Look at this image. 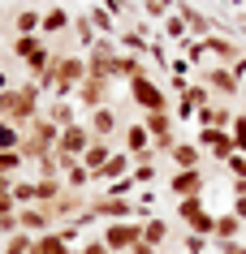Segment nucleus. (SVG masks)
<instances>
[{
  "mask_svg": "<svg viewBox=\"0 0 246 254\" xmlns=\"http://www.w3.org/2000/svg\"><path fill=\"white\" fill-rule=\"evenodd\" d=\"M22 164H26V155H22V151H0V177H13Z\"/></svg>",
  "mask_w": 246,
  "mask_h": 254,
  "instance_id": "39",
  "label": "nucleus"
},
{
  "mask_svg": "<svg viewBox=\"0 0 246 254\" xmlns=\"http://www.w3.org/2000/svg\"><path fill=\"white\" fill-rule=\"evenodd\" d=\"M69 35H74V43L82 48V56H86V52H91V48L99 43V30L91 26V17H86V13H82V17H74V26H69Z\"/></svg>",
  "mask_w": 246,
  "mask_h": 254,
  "instance_id": "23",
  "label": "nucleus"
},
{
  "mask_svg": "<svg viewBox=\"0 0 246 254\" xmlns=\"http://www.w3.org/2000/svg\"><path fill=\"white\" fill-rule=\"evenodd\" d=\"M229 69H233V73H238V82H242V78H246V56H242V61H233Z\"/></svg>",
  "mask_w": 246,
  "mask_h": 254,
  "instance_id": "51",
  "label": "nucleus"
},
{
  "mask_svg": "<svg viewBox=\"0 0 246 254\" xmlns=\"http://www.w3.org/2000/svg\"><path fill=\"white\" fill-rule=\"evenodd\" d=\"M99 4H104V9H108L112 17H125V22H130V17L138 13V0H99Z\"/></svg>",
  "mask_w": 246,
  "mask_h": 254,
  "instance_id": "38",
  "label": "nucleus"
},
{
  "mask_svg": "<svg viewBox=\"0 0 246 254\" xmlns=\"http://www.w3.org/2000/svg\"><path fill=\"white\" fill-rule=\"evenodd\" d=\"M242 220H238V215L233 211H225V215H216V228H212V241H238L242 237Z\"/></svg>",
  "mask_w": 246,
  "mask_h": 254,
  "instance_id": "26",
  "label": "nucleus"
},
{
  "mask_svg": "<svg viewBox=\"0 0 246 254\" xmlns=\"http://www.w3.org/2000/svg\"><path fill=\"white\" fill-rule=\"evenodd\" d=\"M13 56L30 69V78H35V82H39L43 73H48V65L56 61V52L39 39V35H13Z\"/></svg>",
  "mask_w": 246,
  "mask_h": 254,
  "instance_id": "3",
  "label": "nucleus"
},
{
  "mask_svg": "<svg viewBox=\"0 0 246 254\" xmlns=\"http://www.w3.org/2000/svg\"><path fill=\"white\" fill-rule=\"evenodd\" d=\"M99 241H104L112 254H130L138 241H143V224H138V220H117V224H104Z\"/></svg>",
  "mask_w": 246,
  "mask_h": 254,
  "instance_id": "5",
  "label": "nucleus"
},
{
  "mask_svg": "<svg viewBox=\"0 0 246 254\" xmlns=\"http://www.w3.org/2000/svg\"><path fill=\"white\" fill-rule=\"evenodd\" d=\"M168 194H173V198H194V194H207V173H203V168L173 173V177H168Z\"/></svg>",
  "mask_w": 246,
  "mask_h": 254,
  "instance_id": "15",
  "label": "nucleus"
},
{
  "mask_svg": "<svg viewBox=\"0 0 246 254\" xmlns=\"http://www.w3.org/2000/svg\"><path fill=\"white\" fill-rule=\"evenodd\" d=\"M91 142H95V138H91V129L74 121V125H65V129H61V142H56V151H61V155H69V160H82Z\"/></svg>",
  "mask_w": 246,
  "mask_h": 254,
  "instance_id": "14",
  "label": "nucleus"
},
{
  "mask_svg": "<svg viewBox=\"0 0 246 254\" xmlns=\"http://www.w3.org/2000/svg\"><path fill=\"white\" fill-rule=\"evenodd\" d=\"M186 86H190V82H186V78H173V73H168V91L177 95V99H181V95H186Z\"/></svg>",
  "mask_w": 246,
  "mask_h": 254,
  "instance_id": "48",
  "label": "nucleus"
},
{
  "mask_svg": "<svg viewBox=\"0 0 246 254\" xmlns=\"http://www.w3.org/2000/svg\"><path fill=\"white\" fill-rule=\"evenodd\" d=\"M13 233H22V224H17V211H13V215L0 211V237H13Z\"/></svg>",
  "mask_w": 246,
  "mask_h": 254,
  "instance_id": "45",
  "label": "nucleus"
},
{
  "mask_svg": "<svg viewBox=\"0 0 246 254\" xmlns=\"http://www.w3.org/2000/svg\"><path fill=\"white\" fill-rule=\"evenodd\" d=\"M13 198L17 207H35V181H13Z\"/></svg>",
  "mask_w": 246,
  "mask_h": 254,
  "instance_id": "41",
  "label": "nucleus"
},
{
  "mask_svg": "<svg viewBox=\"0 0 246 254\" xmlns=\"http://www.w3.org/2000/svg\"><path fill=\"white\" fill-rule=\"evenodd\" d=\"M121 56V43L117 39H99L91 52H86V78H108L112 82V65Z\"/></svg>",
  "mask_w": 246,
  "mask_h": 254,
  "instance_id": "8",
  "label": "nucleus"
},
{
  "mask_svg": "<svg viewBox=\"0 0 246 254\" xmlns=\"http://www.w3.org/2000/svg\"><path fill=\"white\" fill-rule=\"evenodd\" d=\"M43 30V13L39 9H17L13 13V35H39Z\"/></svg>",
  "mask_w": 246,
  "mask_h": 254,
  "instance_id": "29",
  "label": "nucleus"
},
{
  "mask_svg": "<svg viewBox=\"0 0 246 254\" xmlns=\"http://www.w3.org/2000/svg\"><path fill=\"white\" fill-rule=\"evenodd\" d=\"M91 26L99 30V39H112V35H121V26H117V17L108 13V9H104V4H91Z\"/></svg>",
  "mask_w": 246,
  "mask_h": 254,
  "instance_id": "27",
  "label": "nucleus"
},
{
  "mask_svg": "<svg viewBox=\"0 0 246 254\" xmlns=\"http://www.w3.org/2000/svg\"><path fill=\"white\" fill-rule=\"evenodd\" d=\"M138 13H143V17H156V22H164L173 9H168V4H160V0H138Z\"/></svg>",
  "mask_w": 246,
  "mask_h": 254,
  "instance_id": "40",
  "label": "nucleus"
},
{
  "mask_svg": "<svg viewBox=\"0 0 246 254\" xmlns=\"http://www.w3.org/2000/svg\"><path fill=\"white\" fill-rule=\"evenodd\" d=\"M91 215L104 220V224H117V220H138V202L134 198H112V194H99L91 198Z\"/></svg>",
  "mask_w": 246,
  "mask_h": 254,
  "instance_id": "7",
  "label": "nucleus"
},
{
  "mask_svg": "<svg viewBox=\"0 0 246 254\" xmlns=\"http://www.w3.org/2000/svg\"><path fill=\"white\" fill-rule=\"evenodd\" d=\"M173 13H177L181 22H186L190 39H207V35H220V30H225V22H220V17L203 13V9H199V4H190V0H181V4L173 9Z\"/></svg>",
  "mask_w": 246,
  "mask_h": 254,
  "instance_id": "6",
  "label": "nucleus"
},
{
  "mask_svg": "<svg viewBox=\"0 0 246 254\" xmlns=\"http://www.w3.org/2000/svg\"><path fill=\"white\" fill-rule=\"evenodd\" d=\"M39 82L26 78L22 86H9V91H0V121H9V125H17V129H30L35 121L43 117L39 112Z\"/></svg>",
  "mask_w": 246,
  "mask_h": 254,
  "instance_id": "1",
  "label": "nucleus"
},
{
  "mask_svg": "<svg viewBox=\"0 0 246 254\" xmlns=\"http://www.w3.org/2000/svg\"><path fill=\"white\" fill-rule=\"evenodd\" d=\"M35 250V237L30 233H13V237H4V246H0V254H30Z\"/></svg>",
  "mask_w": 246,
  "mask_h": 254,
  "instance_id": "35",
  "label": "nucleus"
},
{
  "mask_svg": "<svg viewBox=\"0 0 246 254\" xmlns=\"http://www.w3.org/2000/svg\"><path fill=\"white\" fill-rule=\"evenodd\" d=\"M86 207H91V198H86L82 190H65V194H61V198H56L48 211H52L56 228H61V224H74V220H82V215H86Z\"/></svg>",
  "mask_w": 246,
  "mask_h": 254,
  "instance_id": "11",
  "label": "nucleus"
},
{
  "mask_svg": "<svg viewBox=\"0 0 246 254\" xmlns=\"http://www.w3.org/2000/svg\"><path fill=\"white\" fill-rule=\"evenodd\" d=\"M74 99H78L82 108L99 112V108H108V99H112V82L108 78H86L78 91H74Z\"/></svg>",
  "mask_w": 246,
  "mask_h": 254,
  "instance_id": "13",
  "label": "nucleus"
},
{
  "mask_svg": "<svg viewBox=\"0 0 246 254\" xmlns=\"http://www.w3.org/2000/svg\"><path fill=\"white\" fill-rule=\"evenodd\" d=\"M125 177H134V155L130 151H112V160L104 164V173L95 181L99 186H112V181H125Z\"/></svg>",
  "mask_w": 246,
  "mask_h": 254,
  "instance_id": "19",
  "label": "nucleus"
},
{
  "mask_svg": "<svg viewBox=\"0 0 246 254\" xmlns=\"http://www.w3.org/2000/svg\"><path fill=\"white\" fill-rule=\"evenodd\" d=\"M125 91H130V99H134L138 117H147V112H168V91H164L160 82H151V73L134 78Z\"/></svg>",
  "mask_w": 246,
  "mask_h": 254,
  "instance_id": "4",
  "label": "nucleus"
},
{
  "mask_svg": "<svg viewBox=\"0 0 246 254\" xmlns=\"http://www.w3.org/2000/svg\"><path fill=\"white\" fill-rule=\"evenodd\" d=\"M160 4H168V9H177V4H181V0H160Z\"/></svg>",
  "mask_w": 246,
  "mask_h": 254,
  "instance_id": "55",
  "label": "nucleus"
},
{
  "mask_svg": "<svg viewBox=\"0 0 246 254\" xmlns=\"http://www.w3.org/2000/svg\"><path fill=\"white\" fill-rule=\"evenodd\" d=\"M199 151H203L207 160H220V164H229L233 155H238V147H233V134L229 129H199Z\"/></svg>",
  "mask_w": 246,
  "mask_h": 254,
  "instance_id": "10",
  "label": "nucleus"
},
{
  "mask_svg": "<svg viewBox=\"0 0 246 254\" xmlns=\"http://www.w3.org/2000/svg\"><path fill=\"white\" fill-rule=\"evenodd\" d=\"M30 254H43V250H39V246H35V250H30Z\"/></svg>",
  "mask_w": 246,
  "mask_h": 254,
  "instance_id": "56",
  "label": "nucleus"
},
{
  "mask_svg": "<svg viewBox=\"0 0 246 254\" xmlns=\"http://www.w3.org/2000/svg\"><path fill=\"white\" fill-rule=\"evenodd\" d=\"M233 117H238V112H229L225 104H207L194 121H199V129H229V125H233Z\"/></svg>",
  "mask_w": 246,
  "mask_h": 254,
  "instance_id": "22",
  "label": "nucleus"
},
{
  "mask_svg": "<svg viewBox=\"0 0 246 254\" xmlns=\"http://www.w3.org/2000/svg\"><path fill=\"white\" fill-rule=\"evenodd\" d=\"M164 39H168V43H186V39H190V30H186V22H181L177 13L164 17Z\"/></svg>",
  "mask_w": 246,
  "mask_h": 254,
  "instance_id": "37",
  "label": "nucleus"
},
{
  "mask_svg": "<svg viewBox=\"0 0 246 254\" xmlns=\"http://www.w3.org/2000/svg\"><path fill=\"white\" fill-rule=\"evenodd\" d=\"M203 52L207 56H216L220 65H233V61H242V48H238V39H229V35H207L203 39Z\"/></svg>",
  "mask_w": 246,
  "mask_h": 254,
  "instance_id": "17",
  "label": "nucleus"
},
{
  "mask_svg": "<svg viewBox=\"0 0 246 254\" xmlns=\"http://www.w3.org/2000/svg\"><path fill=\"white\" fill-rule=\"evenodd\" d=\"M117 43H121V52H130V56H151V22H143V17L134 13L130 26H121Z\"/></svg>",
  "mask_w": 246,
  "mask_h": 254,
  "instance_id": "9",
  "label": "nucleus"
},
{
  "mask_svg": "<svg viewBox=\"0 0 246 254\" xmlns=\"http://www.w3.org/2000/svg\"><path fill=\"white\" fill-rule=\"evenodd\" d=\"M233 26H238V35H242V39H246V9H242V13H238V22H233Z\"/></svg>",
  "mask_w": 246,
  "mask_h": 254,
  "instance_id": "52",
  "label": "nucleus"
},
{
  "mask_svg": "<svg viewBox=\"0 0 246 254\" xmlns=\"http://www.w3.org/2000/svg\"><path fill=\"white\" fill-rule=\"evenodd\" d=\"M13 194V177H0V198H9Z\"/></svg>",
  "mask_w": 246,
  "mask_h": 254,
  "instance_id": "50",
  "label": "nucleus"
},
{
  "mask_svg": "<svg viewBox=\"0 0 246 254\" xmlns=\"http://www.w3.org/2000/svg\"><path fill=\"white\" fill-rule=\"evenodd\" d=\"M168 237H173V224H168L164 215H151L147 224H143V241H151L156 250H164V246H168Z\"/></svg>",
  "mask_w": 246,
  "mask_h": 254,
  "instance_id": "25",
  "label": "nucleus"
},
{
  "mask_svg": "<svg viewBox=\"0 0 246 254\" xmlns=\"http://www.w3.org/2000/svg\"><path fill=\"white\" fill-rule=\"evenodd\" d=\"M199 82H203L212 95H220V99H238V95H242V82H238V73H233L229 65L203 69V78H199Z\"/></svg>",
  "mask_w": 246,
  "mask_h": 254,
  "instance_id": "12",
  "label": "nucleus"
},
{
  "mask_svg": "<svg viewBox=\"0 0 246 254\" xmlns=\"http://www.w3.org/2000/svg\"><path fill=\"white\" fill-rule=\"evenodd\" d=\"M143 73H147V61H143V56H130V52H121L117 65H112V82H125V86L134 78H143Z\"/></svg>",
  "mask_w": 246,
  "mask_h": 254,
  "instance_id": "21",
  "label": "nucleus"
},
{
  "mask_svg": "<svg viewBox=\"0 0 246 254\" xmlns=\"http://www.w3.org/2000/svg\"><path fill=\"white\" fill-rule=\"evenodd\" d=\"M69 26H74V17H69V9H61V4H52V9L43 13V30H39V35H65Z\"/></svg>",
  "mask_w": 246,
  "mask_h": 254,
  "instance_id": "28",
  "label": "nucleus"
},
{
  "mask_svg": "<svg viewBox=\"0 0 246 254\" xmlns=\"http://www.w3.org/2000/svg\"><path fill=\"white\" fill-rule=\"evenodd\" d=\"M22 138H26V129H17V125H9V121H0V151H22Z\"/></svg>",
  "mask_w": 246,
  "mask_h": 254,
  "instance_id": "34",
  "label": "nucleus"
},
{
  "mask_svg": "<svg viewBox=\"0 0 246 254\" xmlns=\"http://www.w3.org/2000/svg\"><path fill=\"white\" fill-rule=\"evenodd\" d=\"M17 224H22V233H30V237H43V233H52V228H56V220H52L48 207L35 202V207H22V211H17Z\"/></svg>",
  "mask_w": 246,
  "mask_h": 254,
  "instance_id": "16",
  "label": "nucleus"
},
{
  "mask_svg": "<svg viewBox=\"0 0 246 254\" xmlns=\"http://www.w3.org/2000/svg\"><path fill=\"white\" fill-rule=\"evenodd\" d=\"M78 254H112V250H108V246H104L99 237H91V241H86V246H82Z\"/></svg>",
  "mask_w": 246,
  "mask_h": 254,
  "instance_id": "46",
  "label": "nucleus"
},
{
  "mask_svg": "<svg viewBox=\"0 0 246 254\" xmlns=\"http://www.w3.org/2000/svg\"><path fill=\"white\" fill-rule=\"evenodd\" d=\"M91 181H95V177H91V168H86L82 160H74V164L65 168V190H86Z\"/></svg>",
  "mask_w": 246,
  "mask_h": 254,
  "instance_id": "32",
  "label": "nucleus"
},
{
  "mask_svg": "<svg viewBox=\"0 0 246 254\" xmlns=\"http://www.w3.org/2000/svg\"><path fill=\"white\" fill-rule=\"evenodd\" d=\"M56 142H61V125H52L48 117H39V121L26 129V138H22V155H26V164L48 160V155L56 151Z\"/></svg>",
  "mask_w": 246,
  "mask_h": 254,
  "instance_id": "2",
  "label": "nucleus"
},
{
  "mask_svg": "<svg viewBox=\"0 0 246 254\" xmlns=\"http://www.w3.org/2000/svg\"><path fill=\"white\" fill-rule=\"evenodd\" d=\"M233 215L246 224V181H233Z\"/></svg>",
  "mask_w": 246,
  "mask_h": 254,
  "instance_id": "43",
  "label": "nucleus"
},
{
  "mask_svg": "<svg viewBox=\"0 0 246 254\" xmlns=\"http://www.w3.org/2000/svg\"><path fill=\"white\" fill-rule=\"evenodd\" d=\"M108 160H112V147H108V142H91V147H86V155H82V164L91 168V177L104 173V164H108Z\"/></svg>",
  "mask_w": 246,
  "mask_h": 254,
  "instance_id": "30",
  "label": "nucleus"
},
{
  "mask_svg": "<svg viewBox=\"0 0 246 254\" xmlns=\"http://www.w3.org/2000/svg\"><path fill=\"white\" fill-rule=\"evenodd\" d=\"M61 194H65V181H61V177H56V181H35V202H39V207H52Z\"/></svg>",
  "mask_w": 246,
  "mask_h": 254,
  "instance_id": "31",
  "label": "nucleus"
},
{
  "mask_svg": "<svg viewBox=\"0 0 246 254\" xmlns=\"http://www.w3.org/2000/svg\"><path fill=\"white\" fill-rule=\"evenodd\" d=\"M86 129H91V138H95V142H108V138L121 129V117H117L112 108H99V112H91V117H86Z\"/></svg>",
  "mask_w": 246,
  "mask_h": 254,
  "instance_id": "18",
  "label": "nucleus"
},
{
  "mask_svg": "<svg viewBox=\"0 0 246 254\" xmlns=\"http://www.w3.org/2000/svg\"><path fill=\"white\" fill-rule=\"evenodd\" d=\"M43 117L52 121V125H61V129H65V125H74V99H52V108H48Z\"/></svg>",
  "mask_w": 246,
  "mask_h": 254,
  "instance_id": "33",
  "label": "nucleus"
},
{
  "mask_svg": "<svg viewBox=\"0 0 246 254\" xmlns=\"http://www.w3.org/2000/svg\"><path fill=\"white\" fill-rule=\"evenodd\" d=\"M225 4H233V9H238V13H242V0H225Z\"/></svg>",
  "mask_w": 246,
  "mask_h": 254,
  "instance_id": "53",
  "label": "nucleus"
},
{
  "mask_svg": "<svg viewBox=\"0 0 246 254\" xmlns=\"http://www.w3.org/2000/svg\"><path fill=\"white\" fill-rule=\"evenodd\" d=\"M130 254H160V250H156L151 241H138V246H134V250H130Z\"/></svg>",
  "mask_w": 246,
  "mask_h": 254,
  "instance_id": "49",
  "label": "nucleus"
},
{
  "mask_svg": "<svg viewBox=\"0 0 246 254\" xmlns=\"http://www.w3.org/2000/svg\"><path fill=\"white\" fill-rule=\"evenodd\" d=\"M168 160H173V173H190V168H203V151H199V142H181L177 138Z\"/></svg>",
  "mask_w": 246,
  "mask_h": 254,
  "instance_id": "20",
  "label": "nucleus"
},
{
  "mask_svg": "<svg viewBox=\"0 0 246 254\" xmlns=\"http://www.w3.org/2000/svg\"><path fill=\"white\" fill-rule=\"evenodd\" d=\"M242 112H246V108H242Z\"/></svg>",
  "mask_w": 246,
  "mask_h": 254,
  "instance_id": "57",
  "label": "nucleus"
},
{
  "mask_svg": "<svg viewBox=\"0 0 246 254\" xmlns=\"http://www.w3.org/2000/svg\"><path fill=\"white\" fill-rule=\"evenodd\" d=\"M156 181V164H134V186H151Z\"/></svg>",
  "mask_w": 246,
  "mask_h": 254,
  "instance_id": "44",
  "label": "nucleus"
},
{
  "mask_svg": "<svg viewBox=\"0 0 246 254\" xmlns=\"http://www.w3.org/2000/svg\"><path fill=\"white\" fill-rule=\"evenodd\" d=\"M56 237L74 246V241H78V224H61V228H56Z\"/></svg>",
  "mask_w": 246,
  "mask_h": 254,
  "instance_id": "47",
  "label": "nucleus"
},
{
  "mask_svg": "<svg viewBox=\"0 0 246 254\" xmlns=\"http://www.w3.org/2000/svg\"><path fill=\"white\" fill-rule=\"evenodd\" d=\"M0 91H9V78H4V73H0Z\"/></svg>",
  "mask_w": 246,
  "mask_h": 254,
  "instance_id": "54",
  "label": "nucleus"
},
{
  "mask_svg": "<svg viewBox=\"0 0 246 254\" xmlns=\"http://www.w3.org/2000/svg\"><path fill=\"white\" fill-rule=\"evenodd\" d=\"M229 134H233V147H238V151L246 155V112H238V117H233Z\"/></svg>",
  "mask_w": 246,
  "mask_h": 254,
  "instance_id": "42",
  "label": "nucleus"
},
{
  "mask_svg": "<svg viewBox=\"0 0 246 254\" xmlns=\"http://www.w3.org/2000/svg\"><path fill=\"white\" fill-rule=\"evenodd\" d=\"M35 246H39L43 254H74V246H69V241L56 237V228H52V233H43V237H35Z\"/></svg>",
  "mask_w": 246,
  "mask_h": 254,
  "instance_id": "36",
  "label": "nucleus"
},
{
  "mask_svg": "<svg viewBox=\"0 0 246 254\" xmlns=\"http://www.w3.org/2000/svg\"><path fill=\"white\" fill-rule=\"evenodd\" d=\"M125 151L130 155H143V151H151V134H147V125H143V117L134 121V125H125Z\"/></svg>",
  "mask_w": 246,
  "mask_h": 254,
  "instance_id": "24",
  "label": "nucleus"
}]
</instances>
